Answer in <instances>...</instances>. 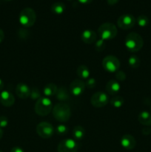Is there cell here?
<instances>
[{
  "mask_svg": "<svg viewBox=\"0 0 151 152\" xmlns=\"http://www.w3.org/2000/svg\"><path fill=\"white\" fill-rule=\"evenodd\" d=\"M124 45L127 50L132 53L138 52L144 45V40L139 34L135 32L130 33L126 37Z\"/></svg>",
  "mask_w": 151,
  "mask_h": 152,
  "instance_id": "6da1fadb",
  "label": "cell"
},
{
  "mask_svg": "<svg viewBox=\"0 0 151 152\" xmlns=\"http://www.w3.org/2000/svg\"><path fill=\"white\" fill-rule=\"evenodd\" d=\"M53 115L57 121L65 123L70 118V108L65 102H59L53 108Z\"/></svg>",
  "mask_w": 151,
  "mask_h": 152,
  "instance_id": "7a4b0ae2",
  "label": "cell"
},
{
  "mask_svg": "<svg viewBox=\"0 0 151 152\" xmlns=\"http://www.w3.org/2000/svg\"><path fill=\"white\" fill-rule=\"evenodd\" d=\"M117 28L114 24L110 22H105L102 24L98 28V35L100 37V39L108 41L115 38L117 35Z\"/></svg>",
  "mask_w": 151,
  "mask_h": 152,
  "instance_id": "3957f363",
  "label": "cell"
},
{
  "mask_svg": "<svg viewBox=\"0 0 151 152\" xmlns=\"http://www.w3.org/2000/svg\"><path fill=\"white\" fill-rule=\"evenodd\" d=\"M19 22L25 28H30L35 24L36 20V14L33 9L25 7L19 13Z\"/></svg>",
  "mask_w": 151,
  "mask_h": 152,
  "instance_id": "277c9868",
  "label": "cell"
},
{
  "mask_svg": "<svg viewBox=\"0 0 151 152\" xmlns=\"http://www.w3.org/2000/svg\"><path fill=\"white\" fill-rule=\"evenodd\" d=\"M34 110L38 116L44 117L48 115L53 110V103L48 97H41L36 102Z\"/></svg>",
  "mask_w": 151,
  "mask_h": 152,
  "instance_id": "5b68a950",
  "label": "cell"
},
{
  "mask_svg": "<svg viewBox=\"0 0 151 152\" xmlns=\"http://www.w3.org/2000/svg\"><path fill=\"white\" fill-rule=\"evenodd\" d=\"M102 66L107 72L115 73L119 69L120 62L116 56L109 55L104 58L102 61Z\"/></svg>",
  "mask_w": 151,
  "mask_h": 152,
  "instance_id": "8992f818",
  "label": "cell"
},
{
  "mask_svg": "<svg viewBox=\"0 0 151 152\" xmlns=\"http://www.w3.org/2000/svg\"><path fill=\"white\" fill-rule=\"evenodd\" d=\"M36 132L40 137L43 139H48L53 135L54 128L50 123L47 122H41L37 125Z\"/></svg>",
  "mask_w": 151,
  "mask_h": 152,
  "instance_id": "52a82bcc",
  "label": "cell"
},
{
  "mask_svg": "<svg viewBox=\"0 0 151 152\" xmlns=\"http://www.w3.org/2000/svg\"><path fill=\"white\" fill-rule=\"evenodd\" d=\"M109 102V96L107 94L102 91H98L93 94L90 98L92 105L96 108H102L107 105Z\"/></svg>",
  "mask_w": 151,
  "mask_h": 152,
  "instance_id": "ba28073f",
  "label": "cell"
},
{
  "mask_svg": "<svg viewBox=\"0 0 151 152\" xmlns=\"http://www.w3.org/2000/svg\"><path fill=\"white\" fill-rule=\"evenodd\" d=\"M78 144L75 140L65 139L61 141L58 145V152H77Z\"/></svg>",
  "mask_w": 151,
  "mask_h": 152,
  "instance_id": "9c48e42d",
  "label": "cell"
},
{
  "mask_svg": "<svg viewBox=\"0 0 151 152\" xmlns=\"http://www.w3.org/2000/svg\"><path fill=\"white\" fill-rule=\"evenodd\" d=\"M136 19L131 14H123L118 17L117 25L122 30H128L133 28L136 24Z\"/></svg>",
  "mask_w": 151,
  "mask_h": 152,
  "instance_id": "30bf717a",
  "label": "cell"
},
{
  "mask_svg": "<svg viewBox=\"0 0 151 152\" xmlns=\"http://www.w3.org/2000/svg\"><path fill=\"white\" fill-rule=\"evenodd\" d=\"M85 89V83L81 80H74L70 84V93L76 96L82 94Z\"/></svg>",
  "mask_w": 151,
  "mask_h": 152,
  "instance_id": "8fae6325",
  "label": "cell"
},
{
  "mask_svg": "<svg viewBox=\"0 0 151 152\" xmlns=\"http://www.w3.org/2000/svg\"><path fill=\"white\" fill-rule=\"evenodd\" d=\"M15 102V97L9 91H2L0 94V103L4 107H11Z\"/></svg>",
  "mask_w": 151,
  "mask_h": 152,
  "instance_id": "7c38bea8",
  "label": "cell"
},
{
  "mask_svg": "<svg viewBox=\"0 0 151 152\" xmlns=\"http://www.w3.org/2000/svg\"><path fill=\"white\" fill-rule=\"evenodd\" d=\"M31 89L24 83H18L16 88V94L20 99H27L30 96Z\"/></svg>",
  "mask_w": 151,
  "mask_h": 152,
  "instance_id": "4fadbf2b",
  "label": "cell"
},
{
  "mask_svg": "<svg viewBox=\"0 0 151 152\" xmlns=\"http://www.w3.org/2000/svg\"><path fill=\"white\" fill-rule=\"evenodd\" d=\"M81 38L83 42L89 45L93 44V43L96 42V41L97 40V34L92 30L87 29L83 31Z\"/></svg>",
  "mask_w": 151,
  "mask_h": 152,
  "instance_id": "5bb4252c",
  "label": "cell"
},
{
  "mask_svg": "<svg viewBox=\"0 0 151 152\" xmlns=\"http://www.w3.org/2000/svg\"><path fill=\"white\" fill-rule=\"evenodd\" d=\"M121 145L127 150H132L136 147V141L134 137L130 134H125L121 137Z\"/></svg>",
  "mask_w": 151,
  "mask_h": 152,
  "instance_id": "9a60e30c",
  "label": "cell"
},
{
  "mask_svg": "<svg viewBox=\"0 0 151 152\" xmlns=\"http://www.w3.org/2000/svg\"><path fill=\"white\" fill-rule=\"evenodd\" d=\"M105 88H106V91L109 94L115 96L119 93L120 90H121V85L116 80H111L107 83Z\"/></svg>",
  "mask_w": 151,
  "mask_h": 152,
  "instance_id": "2e32d148",
  "label": "cell"
},
{
  "mask_svg": "<svg viewBox=\"0 0 151 152\" xmlns=\"http://www.w3.org/2000/svg\"><path fill=\"white\" fill-rule=\"evenodd\" d=\"M56 99L61 102H66L70 99V93L65 87H59L56 94Z\"/></svg>",
  "mask_w": 151,
  "mask_h": 152,
  "instance_id": "e0dca14e",
  "label": "cell"
},
{
  "mask_svg": "<svg viewBox=\"0 0 151 152\" xmlns=\"http://www.w3.org/2000/svg\"><path fill=\"white\" fill-rule=\"evenodd\" d=\"M58 91V87L54 83H48L44 86L43 89V94L45 97H50V96H56V92Z\"/></svg>",
  "mask_w": 151,
  "mask_h": 152,
  "instance_id": "ac0fdd59",
  "label": "cell"
},
{
  "mask_svg": "<svg viewBox=\"0 0 151 152\" xmlns=\"http://www.w3.org/2000/svg\"><path fill=\"white\" fill-rule=\"evenodd\" d=\"M138 120L141 124L144 126H151V114L146 111H142L138 116Z\"/></svg>",
  "mask_w": 151,
  "mask_h": 152,
  "instance_id": "d6986e66",
  "label": "cell"
},
{
  "mask_svg": "<svg viewBox=\"0 0 151 152\" xmlns=\"http://www.w3.org/2000/svg\"><path fill=\"white\" fill-rule=\"evenodd\" d=\"M85 130L81 126H76L73 128V136L75 140L80 141L84 137Z\"/></svg>",
  "mask_w": 151,
  "mask_h": 152,
  "instance_id": "ffe728a7",
  "label": "cell"
},
{
  "mask_svg": "<svg viewBox=\"0 0 151 152\" xmlns=\"http://www.w3.org/2000/svg\"><path fill=\"white\" fill-rule=\"evenodd\" d=\"M76 74L79 78L85 80L90 77V70L85 65H81L78 67L76 70Z\"/></svg>",
  "mask_w": 151,
  "mask_h": 152,
  "instance_id": "44dd1931",
  "label": "cell"
},
{
  "mask_svg": "<svg viewBox=\"0 0 151 152\" xmlns=\"http://www.w3.org/2000/svg\"><path fill=\"white\" fill-rule=\"evenodd\" d=\"M65 4H64L62 1H56V2H54L51 5V11L52 13H55V14L60 15L62 13H63L65 12Z\"/></svg>",
  "mask_w": 151,
  "mask_h": 152,
  "instance_id": "7402d4cb",
  "label": "cell"
},
{
  "mask_svg": "<svg viewBox=\"0 0 151 152\" xmlns=\"http://www.w3.org/2000/svg\"><path fill=\"white\" fill-rule=\"evenodd\" d=\"M111 105L114 107V108H121L123 105H124V99L122 96H118V95H116V96H113L112 99L110 101Z\"/></svg>",
  "mask_w": 151,
  "mask_h": 152,
  "instance_id": "603a6c76",
  "label": "cell"
},
{
  "mask_svg": "<svg viewBox=\"0 0 151 152\" xmlns=\"http://www.w3.org/2000/svg\"><path fill=\"white\" fill-rule=\"evenodd\" d=\"M128 64L131 68H137L140 66L141 61L140 59L136 55H132L128 59Z\"/></svg>",
  "mask_w": 151,
  "mask_h": 152,
  "instance_id": "cb8c5ba5",
  "label": "cell"
},
{
  "mask_svg": "<svg viewBox=\"0 0 151 152\" xmlns=\"http://www.w3.org/2000/svg\"><path fill=\"white\" fill-rule=\"evenodd\" d=\"M136 22H137V24L139 26L144 28V27H146L147 25H148V24H149V19L145 15H140V16H138Z\"/></svg>",
  "mask_w": 151,
  "mask_h": 152,
  "instance_id": "d4e9b609",
  "label": "cell"
},
{
  "mask_svg": "<svg viewBox=\"0 0 151 152\" xmlns=\"http://www.w3.org/2000/svg\"><path fill=\"white\" fill-rule=\"evenodd\" d=\"M105 47H106V42H105V40L102 39L96 40V42H95L94 48L97 52L103 51L105 49Z\"/></svg>",
  "mask_w": 151,
  "mask_h": 152,
  "instance_id": "484cf974",
  "label": "cell"
},
{
  "mask_svg": "<svg viewBox=\"0 0 151 152\" xmlns=\"http://www.w3.org/2000/svg\"><path fill=\"white\" fill-rule=\"evenodd\" d=\"M30 96L33 100H38V99H40L41 97V91L37 88H33L31 89Z\"/></svg>",
  "mask_w": 151,
  "mask_h": 152,
  "instance_id": "4316f807",
  "label": "cell"
},
{
  "mask_svg": "<svg viewBox=\"0 0 151 152\" xmlns=\"http://www.w3.org/2000/svg\"><path fill=\"white\" fill-rule=\"evenodd\" d=\"M56 132L60 136H64V135H65L68 132V128L65 125H59L56 127Z\"/></svg>",
  "mask_w": 151,
  "mask_h": 152,
  "instance_id": "83f0119b",
  "label": "cell"
},
{
  "mask_svg": "<svg viewBox=\"0 0 151 152\" xmlns=\"http://www.w3.org/2000/svg\"><path fill=\"white\" fill-rule=\"evenodd\" d=\"M126 74L123 71H119L115 72V78L119 82H123L126 80Z\"/></svg>",
  "mask_w": 151,
  "mask_h": 152,
  "instance_id": "f1b7e54d",
  "label": "cell"
},
{
  "mask_svg": "<svg viewBox=\"0 0 151 152\" xmlns=\"http://www.w3.org/2000/svg\"><path fill=\"white\" fill-rule=\"evenodd\" d=\"M96 81L94 78H89L85 83V87H87L89 89L93 88L96 87Z\"/></svg>",
  "mask_w": 151,
  "mask_h": 152,
  "instance_id": "f546056e",
  "label": "cell"
},
{
  "mask_svg": "<svg viewBox=\"0 0 151 152\" xmlns=\"http://www.w3.org/2000/svg\"><path fill=\"white\" fill-rule=\"evenodd\" d=\"M8 124V120L6 117L4 116H1L0 117V128L2 129V128H5L6 126Z\"/></svg>",
  "mask_w": 151,
  "mask_h": 152,
  "instance_id": "4dcf8cb0",
  "label": "cell"
},
{
  "mask_svg": "<svg viewBox=\"0 0 151 152\" xmlns=\"http://www.w3.org/2000/svg\"><path fill=\"white\" fill-rule=\"evenodd\" d=\"M151 133V129L149 128H144V129H142V134L145 136H147L150 134Z\"/></svg>",
  "mask_w": 151,
  "mask_h": 152,
  "instance_id": "1f68e13d",
  "label": "cell"
},
{
  "mask_svg": "<svg viewBox=\"0 0 151 152\" xmlns=\"http://www.w3.org/2000/svg\"><path fill=\"white\" fill-rule=\"evenodd\" d=\"M10 152H25V151H24V150L22 149V148H20V147L16 146V147H13V148H12Z\"/></svg>",
  "mask_w": 151,
  "mask_h": 152,
  "instance_id": "d6a6232c",
  "label": "cell"
},
{
  "mask_svg": "<svg viewBox=\"0 0 151 152\" xmlns=\"http://www.w3.org/2000/svg\"><path fill=\"white\" fill-rule=\"evenodd\" d=\"M118 1H119V0H107V4H110V5H114V4H115L116 3H118Z\"/></svg>",
  "mask_w": 151,
  "mask_h": 152,
  "instance_id": "836d02e7",
  "label": "cell"
},
{
  "mask_svg": "<svg viewBox=\"0 0 151 152\" xmlns=\"http://www.w3.org/2000/svg\"><path fill=\"white\" fill-rule=\"evenodd\" d=\"M80 3L81 4H90L91 3L93 0H78Z\"/></svg>",
  "mask_w": 151,
  "mask_h": 152,
  "instance_id": "e575fe53",
  "label": "cell"
},
{
  "mask_svg": "<svg viewBox=\"0 0 151 152\" xmlns=\"http://www.w3.org/2000/svg\"><path fill=\"white\" fill-rule=\"evenodd\" d=\"M4 31H3L1 29H0V43L2 42V41L4 40Z\"/></svg>",
  "mask_w": 151,
  "mask_h": 152,
  "instance_id": "d590c367",
  "label": "cell"
},
{
  "mask_svg": "<svg viewBox=\"0 0 151 152\" xmlns=\"http://www.w3.org/2000/svg\"><path fill=\"white\" fill-rule=\"evenodd\" d=\"M3 88H4V82L0 79V91L2 90Z\"/></svg>",
  "mask_w": 151,
  "mask_h": 152,
  "instance_id": "8d00e7d4",
  "label": "cell"
},
{
  "mask_svg": "<svg viewBox=\"0 0 151 152\" xmlns=\"http://www.w3.org/2000/svg\"><path fill=\"white\" fill-rule=\"evenodd\" d=\"M2 136H3V131H2V129L0 128V140L2 138Z\"/></svg>",
  "mask_w": 151,
  "mask_h": 152,
  "instance_id": "74e56055",
  "label": "cell"
},
{
  "mask_svg": "<svg viewBox=\"0 0 151 152\" xmlns=\"http://www.w3.org/2000/svg\"><path fill=\"white\" fill-rule=\"evenodd\" d=\"M5 1H12V0H5Z\"/></svg>",
  "mask_w": 151,
  "mask_h": 152,
  "instance_id": "f35d334b",
  "label": "cell"
},
{
  "mask_svg": "<svg viewBox=\"0 0 151 152\" xmlns=\"http://www.w3.org/2000/svg\"><path fill=\"white\" fill-rule=\"evenodd\" d=\"M0 152H3V151H1V150H0Z\"/></svg>",
  "mask_w": 151,
  "mask_h": 152,
  "instance_id": "ab89813d",
  "label": "cell"
},
{
  "mask_svg": "<svg viewBox=\"0 0 151 152\" xmlns=\"http://www.w3.org/2000/svg\"><path fill=\"white\" fill-rule=\"evenodd\" d=\"M150 111H151V106H150Z\"/></svg>",
  "mask_w": 151,
  "mask_h": 152,
  "instance_id": "60d3db41",
  "label": "cell"
},
{
  "mask_svg": "<svg viewBox=\"0 0 151 152\" xmlns=\"http://www.w3.org/2000/svg\"><path fill=\"white\" fill-rule=\"evenodd\" d=\"M68 1H71V0H68Z\"/></svg>",
  "mask_w": 151,
  "mask_h": 152,
  "instance_id": "b9f144b4",
  "label": "cell"
}]
</instances>
